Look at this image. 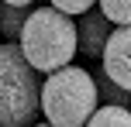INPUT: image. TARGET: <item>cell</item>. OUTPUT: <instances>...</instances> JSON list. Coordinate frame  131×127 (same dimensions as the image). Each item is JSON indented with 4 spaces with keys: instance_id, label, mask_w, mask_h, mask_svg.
I'll return each mask as SVG.
<instances>
[{
    "instance_id": "obj_11",
    "label": "cell",
    "mask_w": 131,
    "mask_h": 127,
    "mask_svg": "<svg viewBox=\"0 0 131 127\" xmlns=\"http://www.w3.org/2000/svg\"><path fill=\"white\" fill-rule=\"evenodd\" d=\"M0 4H10V7H31L35 0H0Z\"/></svg>"
},
{
    "instance_id": "obj_12",
    "label": "cell",
    "mask_w": 131,
    "mask_h": 127,
    "mask_svg": "<svg viewBox=\"0 0 131 127\" xmlns=\"http://www.w3.org/2000/svg\"><path fill=\"white\" fill-rule=\"evenodd\" d=\"M31 127H52V124H45V120H41V124H31Z\"/></svg>"
},
{
    "instance_id": "obj_3",
    "label": "cell",
    "mask_w": 131,
    "mask_h": 127,
    "mask_svg": "<svg viewBox=\"0 0 131 127\" xmlns=\"http://www.w3.org/2000/svg\"><path fill=\"white\" fill-rule=\"evenodd\" d=\"M38 72L21 59L17 45L0 41V127H31L38 117Z\"/></svg>"
},
{
    "instance_id": "obj_1",
    "label": "cell",
    "mask_w": 131,
    "mask_h": 127,
    "mask_svg": "<svg viewBox=\"0 0 131 127\" xmlns=\"http://www.w3.org/2000/svg\"><path fill=\"white\" fill-rule=\"evenodd\" d=\"M17 52L35 72H55L62 65H72L76 59V24L72 17L52 10V7H35L28 10L24 24L17 31Z\"/></svg>"
},
{
    "instance_id": "obj_5",
    "label": "cell",
    "mask_w": 131,
    "mask_h": 127,
    "mask_svg": "<svg viewBox=\"0 0 131 127\" xmlns=\"http://www.w3.org/2000/svg\"><path fill=\"white\" fill-rule=\"evenodd\" d=\"M72 24H76V52L90 55V59H100V48H104L107 34H111V24L104 21V14L100 10H86Z\"/></svg>"
},
{
    "instance_id": "obj_6",
    "label": "cell",
    "mask_w": 131,
    "mask_h": 127,
    "mask_svg": "<svg viewBox=\"0 0 131 127\" xmlns=\"http://www.w3.org/2000/svg\"><path fill=\"white\" fill-rule=\"evenodd\" d=\"M90 76H93V89H97V103L100 107H128V100H131L128 89L114 86L104 72H90Z\"/></svg>"
},
{
    "instance_id": "obj_10",
    "label": "cell",
    "mask_w": 131,
    "mask_h": 127,
    "mask_svg": "<svg viewBox=\"0 0 131 127\" xmlns=\"http://www.w3.org/2000/svg\"><path fill=\"white\" fill-rule=\"evenodd\" d=\"M93 4H97V0H48V7L66 14V17H79V14L93 10Z\"/></svg>"
},
{
    "instance_id": "obj_8",
    "label": "cell",
    "mask_w": 131,
    "mask_h": 127,
    "mask_svg": "<svg viewBox=\"0 0 131 127\" xmlns=\"http://www.w3.org/2000/svg\"><path fill=\"white\" fill-rule=\"evenodd\" d=\"M28 17V7H10V4H0V34H4V41H17V31L21 24H24Z\"/></svg>"
},
{
    "instance_id": "obj_7",
    "label": "cell",
    "mask_w": 131,
    "mask_h": 127,
    "mask_svg": "<svg viewBox=\"0 0 131 127\" xmlns=\"http://www.w3.org/2000/svg\"><path fill=\"white\" fill-rule=\"evenodd\" d=\"M83 127H131L128 107H97Z\"/></svg>"
},
{
    "instance_id": "obj_9",
    "label": "cell",
    "mask_w": 131,
    "mask_h": 127,
    "mask_svg": "<svg viewBox=\"0 0 131 127\" xmlns=\"http://www.w3.org/2000/svg\"><path fill=\"white\" fill-rule=\"evenodd\" d=\"M97 10L104 14L107 24L128 27V21H131V0H97Z\"/></svg>"
},
{
    "instance_id": "obj_2",
    "label": "cell",
    "mask_w": 131,
    "mask_h": 127,
    "mask_svg": "<svg viewBox=\"0 0 131 127\" xmlns=\"http://www.w3.org/2000/svg\"><path fill=\"white\" fill-rule=\"evenodd\" d=\"M97 107L100 103L93 89V76L83 65H62L48 72L45 82L38 86V110L52 127H83Z\"/></svg>"
},
{
    "instance_id": "obj_4",
    "label": "cell",
    "mask_w": 131,
    "mask_h": 127,
    "mask_svg": "<svg viewBox=\"0 0 131 127\" xmlns=\"http://www.w3.org/2000/svg\"><path fill=\"white\" fill-rule=\"evenodd\" d=\"M100 72L114 86L131 93V31L128 27H111L104 48H100Z\"/></svg>"
}]
</instances>
